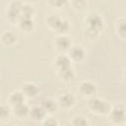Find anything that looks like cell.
Here are the masks:
<instances>
[{
	"instance_id": "cell-1",
	"label": "cell",
	"mask_w": 126,
	"mask_h": 126,
	"mask_svg": "<svg viewBox=\"0 0 126 126\" xmlns=\"http://www.w3.org/2000/svg\"><path fill=\"white\" fill-rule=\"evenodd\" d=\"M86 24L88 27V33H92L91 37H95L102 27V19L97 14H91L88 17Z\"/></svg>"
},
{
	"instance_id": "cell-2",
	"label": "cell",
	"mask_w": 126,
	"mask_h": 126,
	"mask_svg": "<svg viewBox=\"0 0 126 126\" xmlns=\"http://www.w3.org/2000/svg\"><path fill=\"white\" fill-rule=\"evenodd\" d=\"M88 105L91 110L98 114H105L110 111V104L104 100H101L96 97H93L89 100Z\"/></svg>"
},
{
	"instance_id": "cell-3",
	"label": "cell",
	"mask_w": 126,
	"mask_h": 126,
	"mask_svg": "<svg viewBox=\"0 0 126 126\" xmlns=\"http://www.w3.org/2000/svg\"><path fill=\"white\" fill-rule=\"evenodd\" d=\"M22 5L23 4H21L20 2H13L10 5L9 11H8V17L11 21L16 22V21H19L22 18V16H21Z\"/></svg>"
},
{
	"instance_id": "cell-4",
	"label": "cell",
	"mask_w": 126,
	"mask_h": 126,
	"mask_svg": "<svg viewBox=\"0 0 126 126\" xmlns=\"http://www.w3.org/2000/svg\"><path fill=\"white\" fill-rule=\"evenodd\" d=\"M110 118L115 123H120L125 119V110L122 105H116L110 111Z\"/></svg>"
},
{
	"instance_id": "cell-5",
	"label": "cell",
	"mask_w": 126,
	"mask_h": 126,
	"mask_svg": "<svg viewBox=\"0 0 126 126\" xmlns=\"http://www.w3.org/2000/svg\"><path fill=\"white\" fill-rule=\"evenodd\" d=\"M59 104L62 106V107H65V108H68L70 106H72L75 102V97L73 96L72 94H69V93H65L63 94H61L59 96Z\"/></svg>"
},
{
	"instance_id": "cell-6",
	"label": "cell",
	"mask_w": 126,
	"mask_h": 126,
	"mask_svg": "<svg viewBox=\"0 0 126 126\" xmlns=\"http://www.w3.org/2000/svg\"><path fill=\"white\" fill-rule=\"evenodd\" d=\"M29 113H30V108H29V106H28L27 104H25L24 102L14 106V114H15L17 117H19V118L26 117Z\"/></svg>"
},
{
	"instance_id": "cell-7",
	"label": "cell",
	"mask_w": 126,
	"mask_h": 126,
	"mask_svg": "<svg viewBox=\"0 0 126 126\" xmlns=\"http://www.w3.org/2000/svg\"><path fill=\"white\" fill-rule=\"evenodd\" d=\"M45 110L42 108V106H34L30 110V115L33 120L39 121L44 118L45 116Z\"/></svg>"
},
{
	"instance_id": "cell-8",
	"label": "cell",
	"mask_w": 126,
	"mask_h": 126,
	"mask_svg": "<svg viewBox=\"0 0 126 126\" xmlns=\"http://www.w3.org/2000/svg\"><path fill=\"white\" fill-rule=\"evenodd\" d=\"M69 52H70L71 58L75 61H82L83 58L85 57V51L80 46H74V47L70 48Z\"/></svg>"
},
{
	"instance_id": "cell-9",
	"label": "cell",
	"mask_w": 126,
	"mask_h": 126,
	"mask_svg": "<svg viewBox=\"0 0 126 126\" xmlns=\"http://www.w3.org/2000/svg\"><path fill=\"white\" fill-rule=\"evenodd\" d=\"M80 92L84 95H91L95 93V86L91 82H83L80 86Z\"/></svg>"
},
{
	"instance_id": "cell-10",
	"label": "cell",
	"mask_w": 126,
	"mask_h": 126,
	"mask_svg": "<svg viewBox=\"0 0 126 126\" xmlns=\"http://www.w3.org/2000/svg\"><path fill=\"white\" fill-rule=\"evenodd\" d=\"M56 46L60 51H66L71 47V41L67 36H59L56 40Z\"/></svg>"
},
{
	"instance_id": "cell-11",
	"label": "cell",
	"mask_w": 126,
	"mask_h": 126,
	"mask_svg": "<svg viewBox=\"0 0 126 126\" xmlns=\"http://www.w3.org/2000/svg\"><path fill=\"white\" fill-rule=\"evenodd\" d=\"M37 93H38V89L33 84L29 83V84H26V85L23 86V94H24V95H27L29 97H33V96H35L37 94Z\"/></svg>"
},
{
	"instance_id": "cell-12",
	"label": "cell",
	"mask_w": 126,
	"mask_h": 126,
	"mask_svg": "<svg viewBox=\"0 0 126 126\" xmlns=\"http://www.w3.org/2000/svg\"><path fill=\"white\" fill-rule=\"evenodd\" d=\"M19 25H20V28L24 31H31L32 30L33 28V22L32 20V18H25V17H22L20 20H19Z\"/></svg>"
},
{
	"instance_id": "cell-13",
	"label": "cell",
	"mask_w": 126,
	"mask_h": 126,
	"mask_svg": "<svg viewBox=\"0 0 126 126\" xmlns=\"http://www.w3.org/2000/svg\"><path fill=\"white\" fill-rule=\"evenodd\" d=\"M25 100V95L23 93L21 92H16V93H13L10 96V103L15 106V105H18L20 103H23Z\"/></svg>"
},
{
	"instance_id": "cell-14",
	"label": "cell",
	"mask_w": 126,
	"mask_h": 126,
	"mask_svg": "<svg viewBox=\"0 0 126 126\" xmlns=\"http://www.w3.org/2000/svg\"><path fill=\"white\" fill-rule=\"evenodd\" d=\"M1 38H2V41L6 45H11V44H13L16 41L17 35L14 32H4L2 34V37Z\"/></svg>"
},
{
	"instance_id": "cell-15",
	"label": "cell",
	"mask_w": 126,
	"mask_h": 126,
	"mask_svg": "<svg viewBox=\"0 0 126 126\" xmlns=\"http://www.w3.org/2000/svg\"><path fill=\"white\" fill-rule=\"evenodd\" d=\"M56 66L58 67L59 70L68 68V67H70V59L67 56L61 55V56L57 57V59H56Z\"/></svg>"
},
{
	"instance_id": "cell-16",
	"label": "cell",
	"mask_w": 126,
	"mask_h": 126,
	"mask_svg": "<svg viewBox=\"0 0 126 126\" xmlns=\"http://www.w3.org/2000/svg\"><path fill=\"white\" fill-rule=\"evenodd\" d=\"M42 108L45 110V112H53L56 110V102L50 98H47V99H44L42 101Z\"/></svg>"
},
{
	"instance_id": "cell-17",
	"label": "cell",
	"mask_w": 126,
	"mask_h": 126,
	"mask_svg": "<svg viewBox=\"0 0 126 126\" xmlns=\"http://www.w3.org/2000/svg\"><path fill=\"white\" fill-rule=\"evenodd\" d=\"M59 75L65 81H72L74 79V77H75V74H74L73 70L70 67L62 69V70H59Z\"/></svg>"
},
{
	"instance_id": "cell-18",
	"label": "cell",
	"mask_w": 126,
	"mask_h": 126,
	"mask_svg": "<svg viewBox=\"0 0 126 126\" xmlns=\"http://www.w3.org/2000/svg\"><path fill=\"white\" fill-rule=\"evenodd\" d=\"M33 14V8L30 5H22L21 8V16L25 18H32Z\"/></svg>"
},
{
	"instance_id": "cell-19",
	"label": "cell",
	"mask_w": 126,
	"mask_h": 126,
	"mask_svg": "<svg viewBox=\"0 0 126 126\" xmlns=\"http://www.w3.org/2000/svg\"><path fill=\"white\" fill-rule=\"evenodd\" d=\"M69 28H70V26H69L68 21L61 19V21L59 22V24L57 25V27H56L54 30H56V31H57L58 32H60V33H64V32H68Z\"/></svg>"
},
{
	"instance_id": "cell-20",
	"label": "cell",
	"mask_w": 126,
	"mask_h": 126,
	"mask_svg": "<svg viewBox=\"0 0 126 126\" xmlns=\"http://www.w3.org/2000/svg\"><path fill=\"white\" fill-rule=\"evenodd\" d=\"M60 21H61V18L58 15H56V14L55 15H50L48 17V19H47V24H48L49 27L55 29L57 27V25L59 24Z\"/></svg>"
},
{
	"instance_id": "cell-21",
	"label": "cell",
	"mask_w": 126,
	"mask_h": 126,
	"mask_svg": "<svg viewBox=\"0 0 126 126\" xmlns=\"http://www.w3.org/2000/svg\"><path fill=\"white\" fill-rule=\"evenodd\" d=\"M10 109L6 105H0V120H6L9 118Z\"/></svg>"
},
{
	"instance_id": "cell-22",
	"label": "cell",
	"mask_w": 126,
	"mask_h": 126,
	"mask_svg": "<svg viewBox=\"0 0 126 126\" xmlns=\"http://www.w3.org/2000/svg\"><path fill=\"white\" fill-rule=\"evenodd\" d=\"M49 4L53 7H61L66 4L67 0H48Z\"/></svg>"
},
{
	"instance_id": "cell-23",
	"label": "cell",
	"mask_w": 126,
	"mask_h": 126,
	"mask_svg": "<svg viewBox=\"0 0 126 126\" xmlns=\"http://www.w3.org/2000/svg\"><path fill=\"white\" fill-rule=\"evenodd\" d=\"M73 124L74 125H80V126H83V125H87L88 124V121L82 117V116H79L77 118H75V120L73 121Z\"/></svg>"
},
{
	"instance_id": "cell-24",
	"label": "cell",
	"mask_w": 126,
	"mask_h": 126,
	"mask_svg": "<svg viewBox=\"0 0 126 126\" xmlns=\"http://www.w3.org/2000/svg\"><path fill=\"white\" fill-rule=\"evenodd\" d=\"M73 5L77 9H84V7L86 6V2L85 0H74Z\"/></svg>"
},
{
	"instance_id": "cell-25",
	"label": "cell",
	"mask_w": 126,
	"mask_h": 126,
	"mask_svg": "<svg viewBox=\"0 0 126 126\" xmlns=\"http://www.w3.org/2000/svg\"><path fill=\"white\" fill-rule=\"evenodd\" d=\"M118 25H120L119 32H120V33H121V35L124 37V34H125V30H124V20H122V23H119Z\"/></svg>"
},
{
	"instance_id": "cell-26",
	"label": "cell",
	"mask_w": 126,
	"mask_h": 126,
	"mask_svg": "<svg viewBox=\"0 0 126 126\" xmlns=\"http://www.w3.org/2000/svg\"><path fill=\"white\" fill-rule=\"evenodd\" d=\"M44 124H46V125H56L57 124V121L55 119H53V118H49V119H47L44 122Z\"/></svg>"
}]
</instances>
